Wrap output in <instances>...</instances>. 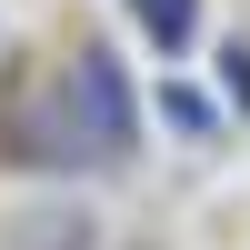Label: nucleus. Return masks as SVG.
<instances>
[{
  "label": "nucleus",
  "instance_id": "1",
  "mask_svg": "<svg viewBox=\"0 0 250 250\" xmlns=\"http://www.w3.org/2000/svg\"><path fill=\"white\" fill-rule=\"evenodd\" d=\"M60 100H70V120H80L90 170H120V160L140 150V90H130V70H120L110 40H80V50L60 60Z\"/></svg>",
  "mask_w": 250,
  "mask_h": 250
},
{
  "label": "nucleus",
  "instance_id": "2",
  "mask_svg": "<svg viewBox=\"0 0 250 250\" xmlns=\"http://www.w3.org/2000/svg\"><path fill=\"white\" fill-rule=\"evenodd\" d=\"M0 160L30 180H70L90 170V150H80V120L60 90H10V110H0Z\"/></svg>",
  "mask_w": 250,
  "mask_h": 250
},
{
  "label": "nucleus",
  "instance_id": "3",
  "mask_svg": "<svg viewBox=\"0 0 250 250\" xmlns=\"http://www.w3.org/2000/svg\"><path fill=\"white\" fill-rule=\"evenodd\" d=\"M0 250H100V220L80 200H30V210H10Z\"/></svg>",
  "mask_w": 250,
  "mask_h": 250
},
{
  "label": "nucleus",
  "instance_id": "4",
  "mask_svg": "<svg viewBox=\"0 0 250 250\" xmlns=\"http://www.w3.org/2000/svg\"><path fill=\"white\" fill-rule=\"evenodd\" d=\"M140 40H160V50H190L200 40V0H130Z\"/></svg>",
  "mask_w": 250,
  "mask_h": 250
},
{
  "label": "nucleus",
  "instance_id": "5",
  "mask_svg": "<svg viewBox=\"0 0 250 250\" xmlns=\"http://www.w3.org/2000/svg\"><path fill=\"white\" fill-rule=\"evenodd\" d=\"M220 70H230V100L250 110V50H240V40H230V60H220Z\"/></svg>",
  "mask_w": 250,
  "mask_h": 250
}]
</instances>
